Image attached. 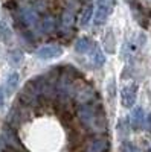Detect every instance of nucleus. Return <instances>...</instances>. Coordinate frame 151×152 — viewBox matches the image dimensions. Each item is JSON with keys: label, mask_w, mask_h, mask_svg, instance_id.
Returning <instances> with one entry per match:
<instances>
[{"label": "nucleus", "mask_w": 151, "mask_h": 152, "mask_svg": "<svg viewBox=\"0 0 151 152\" xmlns=\"http://www.w3.org/2000/svg\"><path fill=\"white\" fill-rule=\"evenodd\" d=\"M144 126H145V129L151 134V113H148L147 116H145V120H144Z\"/></svg>", "instance_id": "nucleus-22"}, {"label": "nucleus", "mask_w": 151, "mask_h": 152, "mask_svg": "<svg viewBox=\"0 0 151 152\" xmlns=\"http://www.w3.org/2000/svg\"><path fill=\"white\" fill-rule=\"evenodd\" d=\"M95 46H96V43L93 40H90V38H87V37H82L75 43V50H77L80 55H89Z\"/></svg>", "instance_id": "nucleus-8"}, {"label": "nucleus", "mask_w": 151, "mask_h": 152, "mask_svg": "<svg viewBox=\"0 0 151 152\" xmlns=\"http://www.w3.org/2000/svg\"><path fill=\"white\" fill-rule=\"evenodd\" d=\"M95 99V90L90 85H84L82 88L77 91V100L80 105H85V104H92V100Z\"/></svg>", "instance_id": "nucleus-7"}, {"label": "nucleus", "mask_w": 151, "mask_h": 152, "mask_svg": "<svg viewBox=\"0 0 151 152\" xmlns=\"http://www.w3.org/2000/svg\"><path fill=\"white\" fill-rule=\"evenodd\" d=\"M78 116L87 128L93 131H102L105 128V116L101 105H93V104L81 105L78 110Z\"/></svg>", "instance_id": "nucleus-1"}, {"label": "nucleus", "mask_w": 151, "mask_h": 152, "mask_svg": "<svg viewBox=\"0 0 151 152\" xmlns=\"http://www.w3.org/2000/svg\"><path fill=\"white\" fill-rule=\"evenodd\" d=\"M64 53V49L60 44H46L41 46L38 50L35 52V56L41 59V61H47V59H55L58 56H61Z\"/></svg>", "instance_id": "nucleus-4"}, {"label": "nucleus", "mask_w": 151, "mask_h": 152, "mask_svg": "<svg viewBox=\"0 0 151 152\" xmlns=\"http://www.w3.org/2000/svg\"><path fill=\"white\" fill-rule=\"evenodd\" d=\"M41 31L43 32H47V34L55 31V20H54V17H46L41 21Z\"/></svg>", "instance_id": "nucleus-18"}, {"label": "nucleus", "mask_w": 151, "mask_h": 152, "mask_svg": "<svg viewBox=\"0 0 151 152\" xmlns=\"http://www.w3.org/2000/svg\"><path fill=\"white\" fill-rule=\"evenodd\" d=\"M61 24H63V28L64 29H70L73 24H75V14H73V11L70 8H67L64 12H63V17H61Z\"/></svg>", "instance_id": "nucleus-13"}, {"label": "nucleus", "mask_w": 151, "mask_h": 152, "mask_svg": "<svg viewBox=\"0 0 151 152\" xmlns=\"http://www.w3.org/2000/svg\"><path fill=\"white\" fill-rule=\"evenodd\" d=\"M92 17H93V6H92V5H87V6L84 8V11H82L81 17H80V24H81L82 28H85L87 24L90 23Z\"/></svg>", "instance_id": "nucleus-16"}, {"label": "nucleus", "mask_w": 151, "mask_h": 152, "mask_svg": "<svg viewBox=\"0 0 151 152\" xmlns=\"http://www.w3.org/2000/svg\"><path fill=\"white\" fill-rule=\"evenodd\" d=\"M137 99V85L136 84H127L121 90V104L124 108H131L136 104Z\"/></svg>", "instance_id": "nucleus-5"}, {"label": "nucleus", "mask_w": 151, "mask_h": 152, "mask_svg": "<svg viewBox=\"0 0 151 152\" xmlns=\"http://www.w3.org/2000/svg\"><path fill=\"white\" fill-rule=\"evenodd\" d=\"M89 59H90V62L95 66V67H101V66H104L105 64V56H104V52L101 50V47L96 44L95 47H93V50L89 53Z\"/></svg>", "instance_id": "nucleus-11"}, {"label": "nucleus", "mask_w": 151, "mask_h": 152, "mask_svg": "<svg viewBox=\"0 0 151 152\" xmlns=\"http://www.w3.org/2000/svg\"><path fill=\"white\" fill-rule=\"evenodd\" d=\"M144 120H145V113L142 107H136L131 111V116H130V123L133 126V129H139L144 126Z\"/></svg>", "instance_id": "nucleus-10"}, {"label": "nucleus", "mask_w": 151, "mask_h": 152, "mask_svg": "<svg viewBox=\"0 0 151 152\" xmlns=\"http://www.w3.org/2000/svg\"><path fill=\"white\" fill-rule=\"evenodd\" d=\"M107 149H108V140L99 137V138H95V140L89 145L85 152H107Z\"/></svg>", "instance_id": "nucleus-12"}, {"label": "nucleus", "mask_w": 151, "mask_h": 152, "mask_svg": "<svg viewBox=\"0 0 151 152\" xmlns=\"http://www.w3.org/2000/svg\"><path fill=\"white\" fill-rule=\"evenodd\" d=\"M142 3H144L145 6H151V0H142Z\"/></svg>", "instance_id": "nucleus-24"}, {"label": "nucleus", "mask_w": 151, "mask_h": 152, "mask_svg": "<svg viewBox=\"0 0 151 152\" xmlns=\"http://www.w3.org/2000/svg\"><path fill=\"white\" fill-rule=\"evenodd\" d=\"M20 17L29 29H37L38 26H41V20L38 17V12L32 8H29V6L20 9Z\"/></svg>", "instance_id": "nucleus-6"}, {"label": "nucleus", "mask_w": 151, "mask_h": 152, "mask_svg": "<svg viewBox=\"0 0 151 152\" xmlns=\"http://www.w3.org/2000/svg\"><path fill=\"white\" fill-rule=\"evenodd\" d=\"M8 61H9V64L15 69L23 62V53L20 52V50H12V52H9V55H8Z\"/></svg>", "instance_id": "nucleus-17"}, {"label": "nucleus", "mask_w": 151, "mask_h": 152, "mask_svg": "<svg viewBox=\"0 0 151 152\" xmlns=\"http://www.w3.org/2000/svg\"><path fill=\"white\" fill-rule=\"evenodd\" d=\"M41 94H43V81H41V78L40 79L37 78L34 81H29L24 85V88L21 90L20 99H21V102L31 105V104H35Z\"/></svg>", "instance_id": "nucleus-2"}, {"label": "nucleus", "mask_w": 151, "mask_h": 152, "mask_svg": "<svg viewBox=\"0 0 151 152\" xmlns=\"http://www.w3.org/2000/svg\"><path fill=\"white\" fill-rule=\"evenodd\" d=\"M3 140L11 146V148H17V149H20L21 146H20V142L17 140V137H15V134H14V131H11V129H5L3 131Z\"/></svg>", "instance_id": "nucleus-14"}, {"label": "nucleus", "mask_w": 151, "mask_h": 152, "mask_svg": "<svg viewBox=\"0 0 151 152\" xmlns=\"http://www.w3.org/2000/svg\"><path fill=\"white\" fill-rule=\"evenodd\" d=\"M116 40H115V35H113L111 31L107 32V35L104 37V49L107 50L108 53H115V50H116Z\"/></svg>", "instance_id": "nucleus-15"}, {"label": "nucleus", "mask_w": 151, "mask_h": 152, "mask_svg": "<svg viewBox=\"0 0 151 152\" xmlns=\"http://www.w3.org/2000/svg\"><path fill=\"white\" fill-rule=\"evenodd\" d=\"M3 102H5V91H3L2 85H0V108L3 107Z\"/></svg>", "instance_id": "nucleus-23"}, {"label": "nucleus", "mask_w": 151, "mask_h": 152, "mask_svg": "<svg viewBox=\"0 0 151 152\" xmlns=\"http://www.w3.org/2000/svg\"><path fill=\"white\" fill-rule=\"evenodd\" d=\"M116 0H96V5L93 9V17L96 24H104L107 18L111 15L113 9H115Z\"/></svg>", "instance_id": "nucleus-3"}, {"label": "nucleus", "mask_w": 151, "mask_h": 152, "mask_svg": "<svg viewBox=\"0 0 151 152\" xmlns=\"http://www.w3.org/2000/svg\"><path fill=\"white\" fill-rule=\"evenodd\" d=\"M121 152H137V149L131 142H124L121 145Z\"/></svg>", "instance_id": "nucleus-21"}, {"label": "nucleus", "mask_w": 151, "mask_h": 152, "mask_svg": "<svg viewBox=\"0 0 151 152\" xmlns=\"http://www.w3.org/2000/svg\"><path fill=\"white\" fill-rule=\"evenodd\" d=\"M18 81H20V75L15 70H12L6 76V81H5V85H3V91L6 93V96H11L15 91V88L18 87Z\"/></svg>", "instance_id": "nucleus-9"}, {"label": "nucleus", "mask_w": 151, "mask_h": 152, "mask_svg": "<svg viewBox=\"0 0 151 152\" xmlns=\"http://www.w3.org/2000/svg\"><path fill=\"white\" fill-rule=\"evenodd\" d=\"M107 93H108V96H110V99H113L115 97V94H116V82H115V79H108V84H107Z\"/></svg>", "instance_id": "nucleus-20"}, {"label": "nucleus", "mask_w": 151, "mask_h": 152, "mask_svg": "<svg viewBox=\"0 0 151 152\" xmlns=\"http://www.w3.org/2000/svg\"><path fill=\"white\" fill-rule=\"evenodd\" d=\"M11 37H12L11 29H9V26L6 24V21L3 20V21H2V24H0V38H2V40H3L5 43H9Z\"/></svg>", "instance_id": "nucleus-19"}]
</instances>
